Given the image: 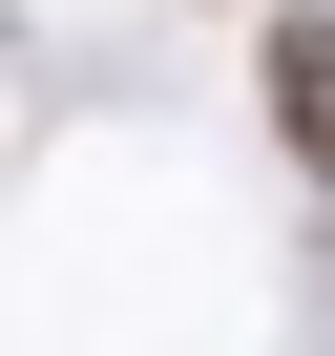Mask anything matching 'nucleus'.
<instances>
[{
  "instance_id": "nucleus-2",
  "label": "nucleus",
  "mask_w": 335,
  "mask_h": 356,
  "mask_svg": "<svg viewBox=\"0 0 335 356\" xmlns=\"http://www.w3.org/2000/svg\"><path fill=\"white\" fill-rule=\"evenodd\" d=\"M314 335H335V210H314Z\"/></svg>"
},
{
  "instance_id": "nucleus-1",
  "label": "nucleus",
  "mask_w": 335,
  "mask_h": 356,
  "mask_svg": "<svg viewBox=\"0 0 335 356\" xmlns=\"http://www.w3.org/2000/svg\"><path fill=\"white\" fill-rule=\"evenodd\" d=\"M252 84H272V147L314 168V210H335V0H272V22H252Z\"/></svg>"
}]
</instances>
